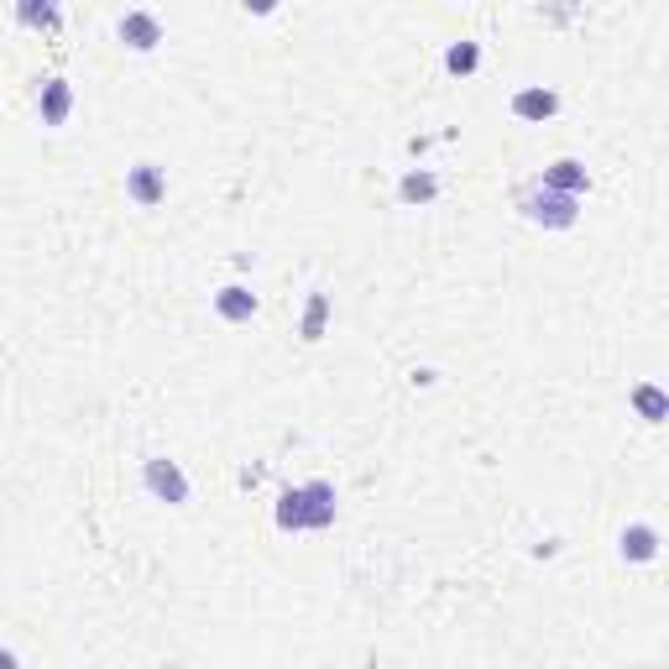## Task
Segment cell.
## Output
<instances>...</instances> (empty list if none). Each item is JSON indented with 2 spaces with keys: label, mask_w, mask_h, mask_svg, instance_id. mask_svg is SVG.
Returning a JSON list of instances; mask_svg holds the SVG:
<instances>
[{
  "label": "cell",
  "mask_w": 669,
  "mask_h": 669,
  "mask_svg": "<svg viewBox=\"0 0 669 669\" xmlns=\"http://www.w3.org/2000/svg\"><path fill=\"white\" fill-rule=\"evenodd\" d=\"M335 523V487L330 481H309L278 497V528H330Z\"/></svg>",
  "instance_id": "obj_1"
},
{
  "label": "cell",
  "mask_w": 669,
  "mask_h": 669,
  "mask_svg": "<svg viewBox=\"0 0 669 669\" xmlns=\"http://www.w3.org/2000/svg\"><path fill=\"white\" fill-rule=\"evenodd\" d=\"M523 215L539 220V225L565 230V225H575V194H560V189H549V183H544L539 194H523Z\"/></svg>",
  "instance_id": "obj_2"
},
{
  "label": "cell",
  "mask_w": 669,
  "mask_h": 669,
  "mask_svg": "<svg viewBox=\"0 0 669 669\" xmlns=\"http://www.w3.org/2000/svg\"><path fill=\"white\" fill-rule=\"evenodd\" d=\"M147 492L163 497V502H189V476H183L173 460H147Z\"/></svg>",
  "instance_id": "obj_3"
},
{
  "label": "cell",
  "mask_w": 669,
  "mask_h": 669,
  "mask_svg": "<svg viewBox=\"0 0 669 669\" xmlns=\"http://www.w3.org/2000/svg\"><path fill=\"white\" fill-rule=\"evenodd\" d=\"M126 194H131L136 204H163V194H168L163 168H157V163H136V168L126 173Z\"/></svg>",
  "instance_id": "obj_4"
},
{
  "label": "cell",
  "mask_w": 669,
  "mask_h": 669,
  "mask_svg": "<svg viewBox=\"0 0 669 669\" xmlns=\"http://www.w3.org/2000/svg\"><path fill=\"white\" fill-rule=\"evenodd\" d=\"M121 42H126V48H136V53H152L157 42H163V27H157V16L131 11V16H121Z\"/></svg>",
  "instance_id": "obj_5"
},
{
  "label": "cell",
  "mask_w": 669,
  "mask_h": 669,
  "mask_svg": "<svg viewBox=\"0 0 669 669\" xmlns=\"http://www.w3.org/2000/svg\"><path fill=\"white\" fill-rule=\"evenodd\" d=\"M37 110H42V126H63L68 110H74V89H68V79H48V84H42Z\"/></svg>",
  "instance_id": "obj_6"
},
{
  "label": "cell",
  "mask_w": 669,
  "mask_h": 669,
  "mask_svg": "<svg viewBox=\"0 0 669 669\" xmlns=\"http://www.w3.org/2000/svg\"><path fill=\"white\" fill-rule=\"evenodd\" d=\"M555 110H560L555 89H518V95H513V115H518V121H549Z\"/></svg>",
  "instance_id": "obj_7"
},
{
  "label": "cell",
  "mask_w": 669,
  "mask_h": 669,
  "mask_svg": "<svg viewBox=\"0 0 669 669\" xmlns=\"http://www.w3.org/2000/svg\"><path fill=\"white\" fill-rule=\"evenodd\" d=\"M215 309H220V319H230V325H246V319L257 314V293L251 288H220Z\"/></svg>",
  "instance_id": "obj_8"
},
{
  "label": "cell",
  "mask_w": 669,
  "mask_h": 669,
  "mask_svg": "<svg viewBox=\"0 0 669 669\" xmlns=\"http://www.w3.org/2000/svg\"><path fill=\"white\" fill-rule=\"evenodd\" d=\"M16 21L32 32H58V0H16Z\"/></svg>",
  "instance_id": "obj_9"
},
{
  "label": "cell",
  "mask_w": 669,
  "mask_h": 669,
  "mask_svg": "<svg viewBox=\"0 0 669 669\" xmlns=\"http://www.w3.org/2000/svg\"><path fill=\"white\" fill-rule=\"evenodd\" d=\"M622 555H628V560H654L659 555V534H654L649 523L622 528Z\"/></svg>",
  "instance_id": "obj_10"
},
{
  "label": "cell",
  "mask_w": 669,
  "mask_h": 669,
  "mask_svg": "<svg viewBox=\"0 0 669 669\" xmlns=\"http://www.w3.org/2000/svg\"><path fill=\"white\" fill-rule=\"evenodd\" d=\"M544 183H549V189H560V194H581L586 189V168L575 163V157H560L555 168H544Z\"/></svg>",
  "instance_id": "obj_11"
},
{
  "label": "cell",
  "mask_w": 669,
  "mask_h": 669,
  "mask_svg": "<svg viewBox=\"0 0 669 669\" xmlns=\"http://www.w3.org/2000/svg\"><path fill=\"white\" fill-rule=\"evenodd\" d=\"M633 408H638L649 424H664V419H669V392H659L654 382H638V387H633Z\"/></svg>",
  "instance_id": "obj_12"
},
{
  "label": "cell",
  "mask_w": 669,
  "mask_h": 669,
  "mask_svg": "<svg viewBox=\"0 0 669 669\" xmlns=\"http://www.w3.org/2000/svg\"><path fill=\"white\" fill-rule=\"evenodd\" d=\"M398 194H403V204H424V199H434V194H440V183H434L429 173H408Z\"/></svg>",
  "instance_id": "obj_13"
},
{
  "label": "cell",
  "mask_w": 669,
  "mask_h": 669,
  "mask_svg": "<svg viewBox=\"0 0 669 669\" xmlns=\"http://www.w3.org/2000/svg\"><path fill=\"white\" fill-rule=\"evenodd\" d=\"M325 314H330V298L314 293V298H309V314H304V340H319V335H325Z\"/></svg>",
  "instance_id": "obj_14"
},
{
  "label": "cell",
  "mask_w": 669,
  "mask_h": 669,
  "mask_svg": "<svg viewBox=\"0 0 669 669\" xmlns=\"http://www.w3.org/2000/svg\"><path fill=\"white\" fill-rule=\"evenodd\" d=\"M481 63V53H476V42H455V48L445 53V68L450 74H471V68Z\"/></svg>",
  "instance_id": "obj_15"
},
{
  "label": "cell",
  "mask_w": 669,
  "mask_h": 669,
  "mask_svg": "<svg viewBox=\"0 0 669 669\" xmlns=\"http://www.w3.org/2000/svg\"><path fill=\"white\" fill-rule=\"evenodd\" d=\"M241 6H246L251 16H272V11H278V0H241Z\"/></svg>",
  "instance_id": "obj_16"
},
{
  "label": "cell",
  "mask_w": 669,
  "mask_h": 669,
  "mask_svg": "<svg viewBox=\"0 0 669 669\" xmlns=\"http://www.w3.org/2000/svg\"><path fill=\"white\" fill-rule=\"evenodd\" d=\"M549 6H560V11H575V0H549Z\"/></svg>",
  "instance_id": "obj_17"
}]
</instances>
